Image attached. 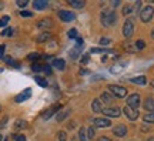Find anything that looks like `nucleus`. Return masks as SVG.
<instances>
[{
  "label": "nucleus",
  "mask_w": 154,
  "mask_h": 141,
  "mask_svg": "<svg viewBox=\"0 0 154 141\" xmlns=\"http://www.w3.org/2000/svg\"><path fill=\"white\" fill-rule=\"evenodd\" d=\"M116 22H117V19H116L114 11H111V13H106V11H103V13H101V23L104 24L106 27L114 26Z\"/></svg>",
  "instance_id": "nucleus-1"
},
{
  "label": "nucleus",
  "mask_w": 154,
  "mask_h": 141,
  "mask_svg": "<svg viewBox=\"0 0 154 141\" xmlns=\"http://www.w3.org/2000/svg\"><path fill=\"white\" fill-rule=\"evenodd\" d=\"M154 16V7L153 6H146L143 10L140 11V19L143 23H149Z\"/></svg>",
  "instance_id": "nucleus-2"
},
{
  "label": "nucleus",
  "mask_w": 154,
  "mask_h": 141,
  "mask_svg": "<svg viewBox=\"0 0 154 141\" xmlns=\"http://www.w3.org/2000/svg\"><path fill=\"white\" fill-rule=\"evenodd\" d=\"M109 91L114 96V97H126L127 96V90H126V87H121V86H117V84H110L109 86Z\"/></svg>",
  "instance_id": "nucleus-3"
},
{
  "label": "nucleus",
  "mask_w": 154,
  "mask_h": 141,
  "mask_svg": "<svg viewBox=\"0 0 154 141\" xmlns=\"http://www.w3.org/2000/svg\"><path fill=\"white\" fill-rule=\"evenodd\" d=\"M133 33H134V22L131 19H127L124 22V26H123V36L124 37H131Z\"/></svg>",
  "instance_id": "nucleus-4"
},
{
  "label": "nucleus",
  "mask_w": 154,
  "mask_h": 141,
  "mask_svg": "<svg viewBox=\"0 0 154 141\" xmlns=\"http://www.w3.org/2000/svg\"><path fill=\"white\" fill-rule=\"evenodd\" d=\"M126 101H127V106H128V107L138 109V106H140V94H137V93L130 94V96L126 98Z\"/></svg>",
  "instance_id": "nucleus-5"
},
{
  "label": "nucleus",
  "mask_w": 154,
  "mask_h": 141,
  "mask_svg": "<svg viewBox=\"0 0 154 141\" xmlns=\"http://www.w3.org/2000/svg\"><path fill=\"white\" fill-rule=\"evenodd\" d=\"M123 110V113L127 115V118L130 120V121H136V120L138 118V110L137 109H131V107H128V106H126Z\"/></svg>",
  "instance_id": "nucleus-6"
},
{
  "label": "nucleus",
  "mask_w": 154,
  "mask_h": 141,
  "mask_svg": "<svg viewBox=\"0 0 154 141\" xmlns=\"http://www.w3.org/2000/svg\"><path fill=\"white\" fill-rule=\"evenodd\" d=\"M37 27L40 30H43V32H47V30H50V29L53 27V20L49 19V17H44V19L37 22Z\"/></svg>",
  "instance_id": "nucleus-7"
},
{
  "label": "nucleus",
  "mask_w": 154,
  "mask_h": 141,
  "mask_svg": "<svg viewBox=\"0 0 154 141\" xmlns=\"http://www.w3.org/2000/svg\"><path fill=\"white\" fill-rule=\"evenodd\" d=\"M59 17H60L61 22H73L74 19H76V14L73 13V11H69V10H60L59 11Z\"/></svg>",
  "instance_id": "nucleus-8"
},
{
  "label": "nucleus",
  "mask_w": 154,
  "mask_h": 141,
  "mask_svg": "<svg viewBox=\"0 0 154 141\" xmlns=\"http://www.w3.org/2000/svg\"><path fill=\"white\" fill-rule=\"evenodd\" d=\"M103 114L110 117V118H116V117H120L121 109H119V107H109V109L103 110Z\"/></svg>",
  "instance_id": "nucleus-9"
},
{
  "label": "nucleus",
  "mask_w": 154,
  "mask_h": 141,
  "mask_svg": "<svg viewBox=\"0 0 154 141\" xmlns=\"http://www.w3.org/2000/svg\"><path fill=\"white\" fill-rule=\"evenodd\" d=\"M32 96V90L30 88H26V90H23L22 93H19L16 97H14V101L16 103H23V101H26L27 98H30Z\"/></svg>",
  "instance_id": "nucleus-10"
},
{
  "label": "nucleus",
  "mask_w": 154,
  "mask_h": 141,
  "mask_svg": "<svg viewBox=\"0 0 154 141\" xmlns=\"http://www.w3.org/2000/svg\"><path fill=\"white\" fill-rule=\"evenodd\" d=\"M60 109H61L60 104H54V106H53V107H50L47 111H44L43 115H42V118H43V120H49L50 117H53V114H56Z\"/></svg>",
  "instance_id": "nucleus-11"
},
{
  "label": "nucleus",
  "mask_w": 154,
  "mask_h": 141,
  "mask_svg": "<svg viewBox=\"0 0 154 141\" xmlns=\"http://www.w3.org/2000/svg\"><path fill=\"white\" fill-rule=\"evenodd\" d=\"M93 123H94V125L99 127V128H107V127L111 125V121L109 118H94Z\"/></svg>",
  "instance_id": "nucleus-12"
},
{
  "label": "nucleus",
  "mask_w": 154,
  "mask_h": 141,
  "mask_svg": "<svg viewBox=\"0 0 154 141\" xmlns=\"http://www.w3.org/2000/svg\"><path fill=\"white\" fill-rule=\"evenodd\" d=\"M113 133H114L116 137H124L127 134V127L124 124L116 125L114 128H113Z\"/></svg>",
  "instance_id": "nucleus-13"
},
{
  "label": "nucleus",
  "mask_w": 154,
  "mask_h": 141,
  "mask_svg": "<svg viewBox=\"0 0 154 141\" xmlns=\"http://www.w3.org/2000/svg\"><path fill=\"white\" fill-rule=\"evenodd\" d=\"M144 109L150 111V113H154V98L153 97H147L144 100Z\"/></svg>",
  "instance_id": "nucleus-14"
},
{
  "label": "nucleus",
  "mask_w": 154,
  "mask_h": 141,
  "mask_svg": "<svg viewBox=\"0 0 154 141\" xmlns=\"http://www.w3.org/2000/svg\"><path fill=\"white\" fill-rule=\"evenodd\" d=\"M67 3L74 9H83L86 6V0H67Z\"/></svg>",
  "instance_id": "nucleus-15"
},
{
  "label": "nucleus",
  "mask_w": 154,
  "mask_h": 141,
  "mask_svg": "<svg viewBox=\"0 0 154 141\" xmlns=\"http://www.w3.org/2000/svg\"><path fill=\"white\" fill-rule=\"evenodd\" d=\"M51 66L56 67L57 70H64V69H66V61L63 59H54L53 63H51Z\"/></svg>",
  "instance_id": "nucleus-16"
},
{
  "label": "nucleus",
  "mask_w": 154,
  "mask_h": 141,
  "mask_svg": "<svg viewBox=\"0 0 154 141\" xmlns=\"http://www.w3.org/2000/svg\"><path fill=\"white\" fill-rule=\"evenodd\" d=\"M114 100V96L111 94L110 91H106V93H101V101L106 104H111Z\"/></svg>",
  "instance_id": "nucleus-17"
},
{
  "label": "nucleus",
  "mask_w": 154,
  "mask_h": 141,
  "mask_svg": "<svg viewBox=\"0 0 154 141\" xmlns=\"http://www.w3.org/2000/svg\"><path fill=\"white\" fill-rule=\"evenodd\" d=\"M130 81L133 84H138V86H146V83H147V78L146 76H137V77H133L130 78Z\"/></svg>",
  "instance_id": "nucleus-18"
},
{
  "label": "nucleus",
  "mask_w": 154,
  "mask_h": 141,
  "mask_svg": "<svg viewBox=\"0 0 154 141\" xmlns=\"http://www.w3.org/2000/svg\"><path fill=\"white\" fill-rule=\"evenodd\" d=\"M33 7L36 10H44L47 7V0H34Z\"/></svg>",
  "instance_id": "nucleus-19"
},
{
  "label": "nucleus",
  "mask_w": 154,
  "mask_h": 141,
  "mask_svg": "<svg viewBox=\"0 0 154 141\" xmlns=\"http://www.w3.org/2000/svg\"><path fill=\"white\" fill-rule=\"evenodd\" d=\"M91 110H93L94 113H103L101 101H100L99 98H96V100H93V103H91Z\"/></svg>",
  "instance_id": "nucleus-20"
},
{
  "label": "nucleus",
  "mask_w": 154,
  "mask_h": 141,
  "mask_svg": "<svg viewBox=\"0 0 154 141\" xmlns=\"http://www.w3.org/2000/svg\"><path fill=\"white\" fill-rule=\"evenodd\" d=\"M50 37H51V33L50 32H43V33H40L37 36V43H44V41H47V40H50Z\"/></svg>",
  "instance_id": "nucleus-21"
},
{
  "label": "nucleus",
  "mask_w": 154,
  "mask_h": 141,
  "mask_svg": "<svg viewBox=\"0 0 154 141\" xmlns=\"http://www.w3.org/2000/svg\"><path fill=\"white\" fill-rule=\"evenodd\" d=\"M70 113H72V110H61L60 113L57 114V117H56V120L59 121V123H61V121H64V120L70 115Z\"/></svg>",
  "instance_id": "nucleus-22"
},
{
  "label": "nucleus",
  "mask_w": 154,
  "mask_h": 141,
  "mask_svg": "<svg viewBox=\"0 0 154 141\" xmlns=\"http://www.w3.org/2000/svg\"><path fill=\"white\" fill-rule=\"evenodd\" d=\"M79 140H80V141H88L87 128H86V127H82V128L79 130Z\"/></svg>",
  "instance_id": "nucleus-23"
},
{
  "label": "nucleus",
  "mask_w": 154,
  "mask_h": 141,
  "mask_svg": "<svg viewBox=\"0 0 154 141\" xmlns=\"http://www.w3.org/2000/svg\"><path fill=\"white\" fill-rule=\"evenodd\" d=\"M27 127V121L26 120H17L14 123V130H23Z\"/></svg>",
  "instance_id": "nucleus-24"
},
{
  "label": "nucleus",
  "mask_w": 154,
  "mask_h": 141,
  "mask_svg": "<svg viewBox=\"0 0 154 141\" xmlns=\"http://www.w3.org/2000/svg\"><path fill=\"white\" fill-rule=\"evenodd\" d=\"M5 61L7 63V64L16 67V69H19V67H20V63H19V61H16V60H13L11 57H9V56H7V57H5Z\"/></svg>",
  "instance_id": "nucleus-25"
},
{
  "label": "nucleus",
  "mask_w": 154,
  "mask_h": 141,
  "mask_svg": "<svg viewBox=\"0 0 154 141\" xmlns=\"http://www.w3.org/2000/svg\"><path fill=\"white\" fill-rule=\"evenodd\" d=\"M34 80H36V83H37L38 86H40V87H43V88H46V87L49 86V84H47V81L44 80L43 77H38V76H36V77H34Z\"/></svg>",
  "instance_id": "nucleus-26"
},
{
  "label": "nucleus",
  "mask_w": 154,
  "mask_h": 141,
  "mask_svg": "<svg viewBox=\"0 0 154 141\" xmlns=\"http://www.w3.org/2000/svg\"><path fill=\"white\" fill-rule=\"evenodd\" d=\"M144 120V123H150V124H153L154 123V113H149V114H146L143 117Z\"/></svg>",
  "instance_id": "nucleus-27"
},
{
  "label": "nucleus",
  "mask_w": 154,
  "mask_h": 141,
  "mask_svg": "<svg viewBox=\"0 0 154 141\" xmlns=\"http://www.w3.org/2000/svg\"><path fill=\"white\" fill-rule=\"evenodd\" d=\"M124 49L127 50V51H128V53H134V51H136V46H133V44H130L128 43V41H127L126 44H124Z\"/></svg>",
  "instance_id": "nucleus-28"
},
{
  "label": "nucleus",
  "mask_w": 154,
  "mask_h": 141,
  "mask_svg": "<svg viewBox=\"0 0 154 141\" xmlns=\"http://www.w3.org/2000/svg\"><path fill=\"white\" fill-rule=\"evenodd\" d=\"M9 20H10V17H9V16H3V17H2V19H0V27H5V26H7Z\"/></svg>",
  "instance_id": "nucleus-29"
},
{
  "label": "nucleus",
  "mask_w": 154,
  "mask_h": 141,
  "mask_svg": "<svg viewBox=\"0 0 154 141\" xmlns=\"http://www.w3.org/2000/svg\"><path fill=\"white\" fill-rule=\"evenodd\" d=\"M57 138H59V141H67V134H66V131H59V134H57Z\"/></svg>",
  "instance_id": "nucleus-30"
},
{
  "label": "nucleus",
  "mask_w": 154,
  "mask_h": 141,
  "mask_svg": "<svg viewBox=\"0 0 154 141\" xmlns=\"http://www.w3.org/2000/svg\"><path fill=\"white\" fill-rule=\"evenodd\" d=\"M38 57H40V53L34 51V53H30V54L27 56V60H32V61H34V60H37Z\"/></svg>",
  "instance_id": "nucleus-31"
},
{
  "label": "nucleus",
  "mask_w": 154,
  "mask_h": 141,
  "mask_svg": "<svg viewBox=\"0 0 154 141\" xmlns=\"http://www.w3.org/2000/svg\"><path fill=\"white\" fill-rule=\"evenodd\" d=\"M144 47H146L144 40H137V41H136V49H137V50H143Z\"/></svg>",
  "instance_id": "nucleus-32"
},
{
  "label": "nucleus",
  "mask_w": 154,
  "mask_h": 141,
  "mask_svg": "<svg viewBox=\"0 0 154 141\" xmlns=\"http://www.w3.org/2000/svg\"><path fill=\"white\" fill-rule=\"evenodd\" d=\"M79 56H80V50H79V49L70 50V57H72V59H77Z\"/></svg>",
  "instance_id": "nucleus-33"
},
{
  "label": "nucleus",
  "mask_w": 154,
  "mask_h": 141,
  "mask_svg": "<svg viewBox=\"0 0 154 141\" xmlns=\"http://www.w3.org/2000/svg\"><path fill=\"white\" fill-rule=\"evenodd\" d=\"M133 11V7L131 6H124V7H123V14H124V16H127V14H130V13H131Z\"/></svg>",
  "instance_id": "nucleus-34"
},
{
  "label": "nucleus",
  "mask_w": 154,
  "mask_h": 141,
  "mask_svg": "<svg viewBox=\"0 0 154 141\" xmlns=\"http://www.w3.org/2000/svg\"><path fill=\"white\" fill-rule=\"evenodd\" d=\"M42 69H43V64H40V63H34L33 66H32V70L33 71H42Z\"/></svg>",
  "instance_id": "nucleus-35"
},
{
  "label": "nucleus",
  "mask_w": 154,
  "mask_h": 141,
  "mask_svg": "<svg viewBox=\"0 0 154 141\" xmlns=\"http://www.w3.org/2000/svg\"><path fill=\"white\" fill-rule=\"evenodd\" d=\"M99 43L101 44V46H109V44L111 43V40H110V38H107V37H101Z\"/></svg>",
  "instance_id": "nucleus-36"
},
{
  "label": "nucleus",
  "mask_w": 154,
  "mask_h": 141,
  "mask_svg": "<svg viewBox=\"0 0 154 141\" xmlns=\"http://www.w3.org/2000/svg\"><path fill=\"white\" fill-rule=\"evenodd\" d=\"M67 36H69L70 38H76L77 37V30H76V29H70V30H69V33H67Z\"/></svg>",
  "instance_id": "nucleus-37"
},
{
  "label": "nucleus",
  "mask_w": 154,
  "mask_h": 141,
  "mask_svg": "<svg viewBox=\"0 0 154 141\" xmlns=\"http://www.w3.org/2000/svg\"><path fill=\"white\" fill-rule=\"evenodd\" d=\"M42 71H43V73H46L47 76H50V74H51V69H50L49 64H43V69H42Z\"/></svg>",
  "instance_id": "nucleus-38"
},
{
  "label": "nucleus",
  "mask_w": 154,
  "mask_h": 141,
  "mask_svg": "<svg viewBox=\"0 0 154 141\" xmlns=\"http://www.w3.org/2000/svg\"><path fill=\"white\" fill-rule=\"evenodd\" d=\"M94 134H96V133H94V128H93V127H88V128H87V137H88V140H90V138H94Z\"/></svg>",
  "instance_id": "nucleus-39"
},
{
  "label": "nucleus",
  "mask_w": 154,
  "mask_h": 141,
  "mask_svg": "<svg viewBox=\"0 0 154 141\" xmlns=\"http://www.w3.org/2000/svg\"><path fill=\"white\" fill-rule=\"evenodd\" d=\"M121 3V0H110V6L113 7V9H116V7H119Z\"/></svg>",
  "instance_id": "nucleus-40"
},
{
  "label": "nucleus",
  "mask_w": 154,
  "mask_h": 141,
  "mask_svg": "<svg viewBox=\"0 0 154 141\" xmlns=\"http://www.w3.org/2000/svg\"><path fill=\"white\" fill-rule=\"evenodd\" d=\"M20 16L22 17H32L33 13H32V11H27V10H22L20 11Z\"/></svg>",
  "instance_id": "nucleus-41"
},
{
  "label": "nucleus",
  "mask_w": 154,
  "mask_h": 141,
  "mask_svg": "<svg viewBox=\"0 0 154 141\" xmlns=\"http://www.w3.org/2000/svg\"><path fill=\"white\" fill-rule=\"evenodd\" d=\"M16 3H17V6H19V7H26V6H27V3H29V0H17Z\"/></svg>",
  "instance_id": "nucleus-42"
},
{
  "label": "nucleus",
  "mask_w": 154,
  "mask_h": 141,
  "mask_svg": "<svg viewBox=\"0 0 154 141\" xmlns=\"http://www.w3.org/2000/svg\"><path fill=\"white\" fill-rule=\"evenodd\" d=\"M7 121H9V117L6 115V117H3V118L0 120V128H3L6 124H7Z\"/></svg>",
  "instance_id": "nucleus-43"
},
{
  "label": "nucleus",
  "mask_w": 154,
  "mask_h": 141,
  "mask_svg": "<svg viewBox=\"0 0 154 141\" xmlns=\"http://www.w3.org/2000/svg\"><path fill=\"white\" fill-rule=\"evenodd\" d=\"M3 36H11L13 34V29H10V27H7V29H5V32L2 33Z\"/></svg>",
  "instance_id": "nucleus-44"
},
{
  "label": "nucleus",
  "mask_w": 154,
  "mask_h": 141,
  "mask_svg": "<svg viewBox=\"0 0 154 141\" xmlns=\"http://www.w3.org/2000/svg\"><path fill=\"white\" fill-rule=\"evenodd\" d=\"M140 7H141V2H140V0H137V2H136V6L133 7V10L138 11V10H140Z\"/></svg>",
  "instance_id": "nucleus-45"
},
{
  "label": "nucleus",
  "mask_w": 154,
  "mask_h": 141,
  "mask_svg": "<svg viewBox=\"0 0 154 141\" xmlns=\"http://www.w3.org/2000/svg\"><path fill=\"white\" fill-rule=\"evenodd\" d=\"M14 138H16V141H26V137L23 136V134H19V136H16Z\"/></svg>",
  "instance_id": "nucleus-46"
},
{
  "label": "nucleus",
  "mask_w": 154,
  "mask_h": 141,
  "mask_svg": "<svg viewBox=\"0 0 154 141\" xmlns=\"http://www.w3.org/2000/svg\"><path fill=\"white\" fill-rule=\"evenodd\" d=\"M5 50H6V46H5V44H2V46H0V59L3 57V53H5Z\"/></svg>",
  "instance_id": "nucleus-47"
},
{
  "label": "nucleus",
  "mask_w": 154,
  "mask_h": 141,
  "mask_svg": "<svg viewBox=\"0 0 154 141\" xmlns=\"http://www.w3.org/2000/svg\"><path fill=\"white\" fill-rule=\"evenodd\" d=\"M87 61H88V56L86 54V56H84V57H83V59H82V64H86Z\"/></svg>",
  "instance_id": "nucleus-48"
},
{
  "label": "nucleus",
  "mask_w": 154,
  "mask_h": 141,
  "mask_svg": "<svg viewBox=\"0 0 154 141\" xmlns=\"http://www.w3.org/2000/svg\"><path fill=\"white\" fill-rule=\"evenodd\" d=\"M97 141H110V138H109V137H100Z\"/></svg>",
  "instance_id": "nucleus-49"
},
{
  "label": "nucleus",
  "mask_w": 154,
  "mask_h": 141,
  "mask_svg": "<svg viewBox=\"0 0 154 141\" xmlns=\"http://www.w3.org/2000/svg\"><path fill=\"white\" fill-rule=\"evenodd\" d=\"M77 44H79V46H82V44H83V38H77Z\"/></svg>",
  "instance_id": "nucleus-50"
},
{
  "label": "nucleus",
  "mask_w": 154,
  "mask_h": 141,
  "mask_svg": "<svg viewBox=\"0 0 154 141\" xmlns=\"http://www.w3.org/2000/svg\"><path fill=\"white\" fill-rule=\"evenodd\" d=\"M80 74H88V71H86V70H82V71H80Z\"/></svg>",
  "instance_id": "nucleus-51"
},
{
  "label": "nucleus",
  "mask_w": 154,
  "mask_h": 141,
  "mask_svg": "<svg viewBox=\"0 0 154 141\" xmlns=\"http://www.w3.org/2000/svg\"><path fill=\"white\" fill-rule=\"evenodd\" d=\"M147 141H154V137H150V138H149Z\"/></svg>",
  "instance_id": "nucleus-52"
},
{
  "label": "nucleus",
  "mask_w": 154,
  "mask_h": 141,
  "mask_svg": "<svg viewBox=\"0 0 154 141\" xmlns=\"http://www.w3.org/2000/svg\"><path fill=\"white\" fill-rule=\"evenodd\" d=\"M2 9H3V3L0 2V10H2Z\"/></svg>",
  "instance_id": "nucleus-53"
},
{
  "label": "nucleus",
  "mask_w": 154,
  "mask_h": 141,
  "mask_svg": "<svg viewBox=\"0 0 154 141\" xmlns=\"http://www.w3.org/2000/svg\"><path fill=\"white\" fill-rule=\"evenodd\" d=\"M151 37L154 38V29H153V32H151Z\"/></svg>",
  "instance_id": "nucleus-54"
},
{
  "label": "nucleus",
  "mask_w": 154,
  "mask_h": 141,
  "mask_svg": "<svg viewBox=\"0 0 154 141\" xmlns=\"http://www.w3.org/2000/svg\"><path fill=\"white\" fill-rule=\"evenodd\" d=\"M151 87H154V80H153V81H151Z\"/></svg>",
  "instance_id": "nucleus-55"
},
{
  "label": "nucleus",
  "mask_w": 154,
  "mask_h": 141,
  "mask_svg": "<svg viewBox=\"0 0 154 141\" xmlns=\"http://www.w3.org/2000/svg\"><path fill=\"white\" fill-rule=\"evenodd\" d=\"M2 138H3V137H2V134H0V140H2Z\"/></svg>",
  "instance_id": "nucleus-56"
},
{
  "label": "nucleus",
  "mask_w": 154,
  "mask_h": 141,
  "mask_svg": "<svg viewBox=\"0 0 154 141\" xmlns=\"http://www.w3.org/2000/svg\"><path fill=\"white\" fill-rule=\"evenodd\" d=\"M0 111H2V106H0Z\"/></svg>",
  "instance_id": "nucleus-57"
}]
</instances>
